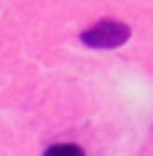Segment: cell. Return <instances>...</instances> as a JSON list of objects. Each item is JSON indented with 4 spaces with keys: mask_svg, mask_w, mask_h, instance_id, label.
I'll use <instances>...</instances> for the list:
<instances>
[{
    "mask_svg": "<svg viewBox=\"0 0 153 156\" xmlns=\"http://www.w3.org/2000/svg\"><path fill=\"white\" fill-rule=\"evenodd\" d=\"M129 35H132V30H129L123 22L102 19V22H97L94 27L81 32V41H83L86 46H92V48H118V46H123V43L129 41Z\"/></svg>",
    "mask_w": 153,
    "mask_h": 156,
    "instance_id": "obj_1",
    "label": "cell"
},
{
    "mask_svg": "<svg viewBox=\"0 0 153 156\" xmlns=\"http://www.w3.org/2000/svg\"><path fill=\"white\" fill-rule=\"evenodd\" d=\"M43 156H86V154H83V148L75 145V143H57V145L46 148Z\"/></svg>",
    "mask_w": 153,
    "mask_h": 156,
    "instance_id": "obj_2",
    "label": "cell"
}]
</instances>
